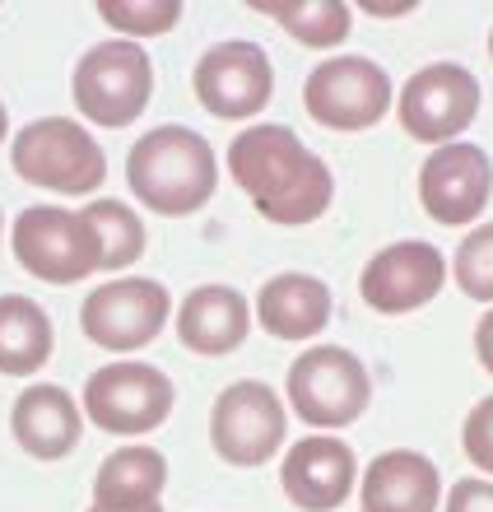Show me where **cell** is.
<instances>
[{
	"label": "cell",
	"instance_id": "31",
	"mask_svg": "<svg viewBox=\"0 0 493 512\" xmlns=\"http://www.w3.org/2000/svg\"><path fill=\"white\" fill-rule=\"evenodd\" d=\"M94 512H103V508H94ZM140 512H163V508H159V503H154V508H140Z\"/></svg>",
	"mask_w": 493,
	"mask_h": 512
},
{
	"label": "cell",
	"instance_id": "22",
	"mask_svg": "<svg viewBox=\"0 0 493 512\" xmlns=\"http://www.w3.org/2000/svg\"><path fill=\"white\" fill-rule=\"evenodd\" d=\"M256 10L289 28L303 47H340L349 38L354 14L340 0H284V5H256Z\"/></svg>",
	"mask_w": 493,
	"mask_h": 512
},
{
	"label": "cell",
	"instance_id": "33",
	"mask_svg": "<svg viewBox=\"0 0 493 512\" xmlns=\"http://www.w3.org/2000/svg\"><path fill=\"white\" fill-rule=\"evenodd\" d=\"M0 224H5V215H0Z\"/></svg>",
	"mask_w": 493,
	"mask_h": 512
},
{
	"label": "cell",
	"instance_id": "4",
	"mask_svg": "<svg viewBox=\"0 0 493 512\" xmlns=\"http://www.w3.org/2000/svg\"><path fill=\"white\" fill-rule=\"evenodd\" d=\"M70 89H75V108L89 122L107 126V131H121V126H131L149 108L154 61L145 56L140 42H126V38L98 42V47H89L80 56Z\"/></svg>",
	"mask_w": 493,
	"mask_h": 512
},
{
	"label": "cell",
	"instance_id": "1",
	"mask_svg": "<svg viewBox=\"0 0 493 512\" xmlns=\"http://www.w3.org/2000/svg\"><path fill=\"white\" fill-rule=\"evenodd\" d=\"M228 173L252 196L256 215L284 229L321 219L335 196L331 168L289 126H247L228 145Z\"/></svg>",
	"mask_w": 493,
	"mask_h": 512
},
{
	"label": "cell",
	"instance_id": "26",
	"mask_svg": "<svg viewBox=\"0 0 493 512\" xmlns=\"http://www.w3.org/2000/svg\"><path fill=\"white\" fill-rule=\"evenodd\" d=\"M461 447H466V457L475 461L484 475H493V396H484V401L466 415Z\"/></svg>",
	"mask_w": 493,
	"mask_h": 512
},
{
	"label": "cell",
	"instance_id": "7",
	"mask_svg": "<svg viewBox=\"0 0 493 512\" xmlns=\"http://www.w3.org/2000/svg\"><path fill=\"white\" fill-rule=\"evenodd\" d=\"M303 103L307 117L326 131H368L387 117L391 80L368 56H335L307 75Z\"/></svg>",
	"mask_w": 493,
	"mask_h": 512
},
{
	"label": "cell",
	"instance_id": "29",
	"mask_svg": "<svg viewBox=\"0 0 493 512\" xmlns=\"http://www.w3.org/2000/svg\"><path fill=\"white\" fill-rule=\"evenodd\" d=\"M368 14H377V19H400V14H410L414 5H363Z\"/></svg>",
	"mask_w": 493,
	"mask_h": 512
},
{
	"label": "cell",
	"instance_id": "8",
	"mask_svg": "<svg viewBox=\"0 0 493 512\" xmlns=\"http://www.w3.org/2000/svg\"><path fill=\"white\" fill-rule=\"evenodd\" d=\"M177 391L168 373L149 364H107L84 382V410L103 433L117 438H140L154 433L163 419L173 415Z\"/></svg>",
	"mask_w": 493,
	"mask_h": 512
},
{
	"label": "cell",
	"instance_id": "28",
	"mask_svg": "<svg viewBox=\"0 0 493 512\" xmlns=\"http://www.w3.org/2000/svg\"><path fill=\"white\" fill-rule=\"evenodd\" d=\"M475 354H480L484 373H493V312H484L480 326H475Z\"/></svg>",
	"mask_w": 493,
	"mask_h": 512
},
{
	"label": "cell",
	"instance_id": "25",
	"mask_svg": "<svg viewBox=\"0 0 493 512\" xmlns=\"http://www.w3.org/2000/svg\"><path fill=\"white\" fill-rule=\"evenodd\" d=\"M98 19H103L107 28H121V33H126V42H135V38L168 33V28L182 19V5H177V0H140V5L103 0V5H98Z\"/></svg>",
	"mask_w": 493,
	"mask_h": 512
},
{
	"label": "cell",
	"instance_id": "10",
	"mask_svg": "<svg viewBox=\"0 0 493 512\" xmlns=\"http://www.w3.org/2000/svg\"><path fill=\"white\" fill-rule=\"evenodd\" d=\"M396 112L410 140L452 145L456 135L475 122V112H480V80L466 66H456V61L424 66L405 80Z\"/></svg>",
	"mask_w": 493,
	"mask_h": 512
},
{
	"label": "cell",
	"instance_id": "24",
	"mask_svg": "<svg viewBox=\"0 0 493 512\" xmlns=\"http://www.w3.org/2000/svg\"><path fill=\"white\" fill-rule=\"evenodd\" d=\"M452 270L461 294L475 298V303H493V224H480L461 238Z\"/></svg>",
	"mask_w": 493,
	"mask_h": 512
},
{
	"label": "cell",
	"instance_id": "12",
	"mask_svg": "<svg viewBox=\"0 0 493 512\" xmlns=\"http://www.w3.org/2000/svg\"><path fill=\"white\" fill-rule=\"evenodd\" d=\"M191 84H196V98L205 112L224 117V122H242V117H256L270 103L275 66L256 42H219L200 56Z\"/></svg>",
	"mask_w": 493,
	"mask_h": 512
},
{
	"label": "cell",
	"instance_id": "3",
	"mask_svg": "<svg viewBox=\"0 0 493 512\" xmlns=\"http://www.w3.org/2000/svg\"><path fill=\"white\" fill-rule=\"evenodd\" d=\"M14 173L33 187L61 191V196H94L107 177V159L98 140L70 117H42L14 135L10 149Z\"/></svg>",
	"mask_w": 493,
	"mask_h": 512
},
{
	"label": "cell",
	"instance_id": "21",
	"mask_svg": "<svg viewBox=\"0 0 493 512\" xmlns=\"http://www.w3.org/2000/svg\"><path fill=\"white\" fill-rule=\"evenodd\" d=\"M52 317L24 294H0V373L28 378L52 359Z\"/></svg>",
	"mask_w": 493,
	"mask_h": 512
},
{
	"label": "cell",
	"instance_id": "20",
	"mask_svg": "<svg viewBox=\"0 0 493 512\" xmlns=\"http://www.w3.org/2000/svg\"><path fill=\"white\" fill-rule=\"evenodd\" d=\"M168 485V457L159 447H117L94 475V508L103 512H140L154 508Z\"/></svg>",
	"mask_w": 493,
	"mask_h": 512
},
{
	"label": "cell",
	"instance_id": "16",
	"mask_svg": "<svg viewBox=\"0 0 493 512\" xmlns=\"http://www.w3.org/2000/svg\"><path fill=\"white\" fill-rule=\"evenodd\" d=\"M252 331V312H247V298L228 284H200L182 298L177 308V340L187 345L191 354H233Z\"/></svg>",
	"mask_w": 493,
	"mask_h": 512
},
{
	"label": "cell",
	"instance_id": "14",
	"mask_svg": "<svg viewBox=\"0 0 493 512\" xmlns=\"http://www.w3.org/2000/svg\"><path fill=\"white\" fill-rule=\"evenodd\" d=\"M442 280H447V261H442V252L433 243L410 238V243L382 247V252L363 266L359 294L373 312L396 317V312H414V308H424V303H433L438 289H442Z\"/></svg>",
	"mask_w": 493,
	"mask_h": 512
},
{
	"label": "cell",
	"instance_id": "2",
	"mask_svg": "<svg viewBox=\"0 0 493 512\" xmlns=\"http://www.w3.org/2000/svg\"><path fill=\"white\" fill-rule=\"evenodd\" d=\"M126 182L135 201L154 215H196L219 187V163L210 140L191 126H154L126 154Z\"/></svg>",
	"mask_w": 493,
	"mask_h": 512
},
{
	"label": "cell",
	"instance_id": "30",
	"mask_svg": "<svg viewBox=\"0 0 493 512\" xmlns=\"http://www.w3.org/2000/svg\"><path fill=\"white\" fill-rule=\"evenodd\" d=\"M5 131H10V117H5V103H0V140H5Z\"/></svg>",
	"mask_w": 493,
	"mask_h": 512
},
{
	"label": "cell",
	"instance_id": "19",
	"mask_svg": "<svg viewBox=\"0 0 493 512\" xmlns=\"http://www.w3.org/2000/svg\"><path fill=\"white\" fill-rule=\"evenodd\" d=\"M256 322L266 326L275 340H307L331 322V289L317 275L284 270L275 280L261 284L256 294Z\"/></svg>",
	"mask_w": 493,
	"mask_h": 512
},
{
	"label": "cell",
	"instance_id": "18",
	"mask_svg": "<svg viewBox=\"0 0 493 512\" xmlns=\"http://www.w3.org/2000/svg\"><path fill=\"white\" fill-rule=\"evenodd\" d=\"M438 466L424 452H382L363 471V512H438Z\"/></svg>",
	"mask_w": 493,
	"mask_h": 512
},
{
	"label": "cell",
	"instance_id": "32",
	"mask_svg": "<svg viewBox=\"0 0 493 512\" xmlns=\"http://www.w3.org/2000/svg\"><path fill=\"white\" fill-rule=\"evenodd\" d=\"M489 56H493V33H489Z\"/></svg>",
	"mask_w": 493,
	"mask_h": 512
},
{
	"label": "cell",
	"instance_id": "9",
	"mask_svg": "<svg viewBox=\"0 0 493 512\" xmlns=\"http://www.w3.org/2000/svg\"><path fill=\"white\" fill-rule=\"evenodd\" d=\"M284 429V401L266 382H233L214 401L210 443L228 466H266L289 438Z\"/></svg>",
	"mask_w": 493,
	"mask_h": 512
},
{
	"label": "cell",
	"instance_id": "15",
	"mask_svg": "<svg viewBox=\"0 0 493 512\" xmlns=\"http://www.w3.org/2000/svg\"><path fill=\"white\" fill-rule=\"evenodd\" d=\"M284 494L298 512H335L354 494L359 461L340 438H298L284 452Z\"/></svg>",
	"mask_w": 493,
	"mask_h": 512
},
{
	"label": "cell",
	"instance_id": "6",
	"mask_svg": "<svg viewBox=\"0 0 493 512\" xmlns=\"http://www.w3.org/2000/svg\"><path fill=\"white\" fill-rule=\"evenodd\" d=\"M289 401L294 415L312 429H345L368 410L373 382L359 354H349L345 345H317L298 354L289 368Z\"/></svg>",
	"mask_w": 493,
	"mask_h": 512
},
{
	"label": "cell",
	"instance_id": "11",
	"mask_svg": "<svg viewBox=\"0 0 493 512\" xmlns=\"http://www.w3.org/2000/svg\"><path fill=\"white\" fill-rule=\"evenodd\" d=\"M168 312H173V298L159 280H112L84 298L80 326L98 350L126 354L145 350L168 326Z\"/></svg>",
	"mask_w": 493,
	"mask_h": 512
},
{
	"label": "cell",
	"instance_id": "17",
	"mask_svg": "<svg viewBox=\"0 0 493 512\" xmlns=\"http://www.w3.org/2000/svg\"><path fill=\"white\" fill-rule=\"evenodd\" d=\"M80 405L70 401L66 387H52V382H38L28 387L10 410V429L14 443L24 447L28 457L38 461H61L75 452L80 443Z\"/></svg>",
	"mask_w": 493,
	"mask_h": 512
},
{
	"label": "cell",
	"instance_id": "27",
	"mask_svg": "<svg viewBox=\"0 0 493 512\" xmlns=\"http://www.w3.org/2000/svg\"><path fill=\"white\" fill-rule=\"evenodd\" d=\"M447 512H493V480H461L447 494Z\"/></svg>",
	"mask_w": 493,
	"mask_h": 512
},
{
	"label": "cell",
	"instance_id": "5",
	"mask_svg": "<svg viewBox=\"0 0 493 512\" xmlns=\"http://www.w3.org/2000/svg\"><path fill=\"white\" fill-rule=\"evenodd\" d=\"M14 261L42 284H80L103 266L94 224L61 205H28L14 219Z\"/></svg>",
	"mask_w": 493,
	"mask_h": 512
},
{
	"label": "cell",
	"instance_id": "13",
	"mask_svg": "<svg viewBox=\"0 0 493 512\" xmlns=\"http://www.w3.org/2000/svg\"><path fill=\"white\" fill-rule=\"evenodd\" d=\"M493 196V163L480 145H438L419 168V201L438 224H470Z\"/></svg>",
	"mask_w": 493,
	"mask_h": 512
},
{
	"label": "cell",
	"instance_id": "23",
	"mask_svg": "<svg viewBox=\"0 0 493 512\" xmlns=\"http://www.w3.org/2000/svg\"><path fill=\"white\" fill-rule=\"evenodd\" d=\"M80 215L94 224L98 247H103V266L98 270H121V266H131L135 256H145V224H140V215H135L131 205L103 196V201H94Z\"/></svg>",
	"mask_w": 493,
	"mask_h": 512
}]
</instances>
